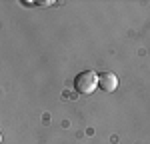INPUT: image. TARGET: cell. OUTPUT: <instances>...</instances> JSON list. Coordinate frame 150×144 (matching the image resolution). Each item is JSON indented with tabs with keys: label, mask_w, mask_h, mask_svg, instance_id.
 I'll return each instance as SVG.
<instances>
[{
	"label": "cell",
	"mask_w": 150,
	"mask_h": 144,
	"mask_svg": "<svg viewBox=\"0 0 150 144\" xmlns=\"http://www.w3.org/2000/svg\"><path fill=\"white\" fill-rule=\"evenodd\" d=\"M98 88L104 92H114L118 88V76L114 72H100L98 74Z\"/></svg>",
	"instance_id": "2"
},
{
	"label": "cell",
	"mask_w": 150,
	"mask_h": 144,
	"mask_svg": "<svg viewBox=\"0 0 150 144\" xmlns=\"http://www.w3.org/2000/svg\"><path fill=\"white\" fill-rule=\"evenodd\" d=\"M74 88L78 94H92L98 88V74L94 70H84L78 72L74 78Z\"/></svg>",
	"instance_id": "1"
}]
</instances>
